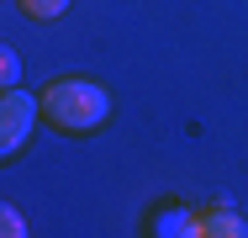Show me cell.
Returning <instances> with one entry per match:
<instances>
[{
    "mask_svg": "<svg viewBox=\"0 0 248 238\" xmlns=\"http://www.w3.org/2000/svg\"><path fill=\"white\" fill-rule=\"evenodd\" d=\"M248 222L232 212V206H211V212H201V238H243Z\"/></svg>",
    "mask_w": 248,
    "mask_h": 238,
    "instance_id": "obj_3",
    "label": "cell"
},
{
    "mask_svg": "<svg viewBox=\"0 0 248 238\" xmlns=\"http://www.w3.org/2000/svg\"><path fill=\"white\" fill-rule=\"evenodd\" d=\"M153 233H164V238H201V212H164L158 222H153Z\"/></svg>",
    "mask_w": 248,
    "mask_h": 238,
    "instance_id": "obj_4",
    "label": "cell"
},
{
    "mask_svg": "<svg viewBox=\"0 0 248 238\" xmlns=\"http://www.w3.org/2000/svg\"><path fill=\"white\" fill-rule=\"evenodd\" d=\"M37 117H43V95H32V90H5L0 95V153L5 159L27 148Z\"/></svg>",
    "mask_w": 248,
    "mask_h": 238,
    "instance_id": "obj_2",
    "label": "cell"
},
{
    "mask_svg": "<svg viewBox=\"0 0 248 238\" xmlns=\"http://www.w3.org/2000/svg\"><path fill=\"white\" fill-rule=\"evenodd\" d=\"M43 117L58 133H90L111 117V90L95 80H53L43 90Z\"/></svg>",
    "mask_w": 248,
    "mask_h": 238,
    "instance_id": "obj_1",
    "label": "cell"
},
{
    "mask_svg": "<svg viewBox=\"0 0 248 238\" xmlns=\"http://www.w3.org/2000/svg\"><path fill=\"white\" fill-rule=\"evenodd\" d=\"M0 222H5V238H21V233H27V228H21V212H16V206H5V212H0Z\"/></svg>",
    "mask_w": 248,
    "mask_h": 238,
    "instance_id": "obj_7",
    "label": "cell"
},
{
    "mask_svg": "<svg viewBox=\"0 0 248 238\" xmlns=\"http://www.w3.org/2000/svg\"><path fill=\"white\" fill-rule=\"evenodd\" d=\"M16 80H21V58L5 48V53H0V85H5V90H16Z\"/></svg>",
    "mask_w": 248,
    "mask_h": 238,
    "instance_id": "obj_6",
    "label": "cell"
},
{
    "mask_svg": "<svg viewBox=\"0 0 248 238\" xmlns=\"http://www.w3.org/2000/svg\"><path fill=\"white\" fill-rule=\"evenodd\" d=\"M74 0H21V11L27 16H37V21H53V16H63Z\"/></svg>",
    "mask_w": 248,
    "mask_h": 238,
    "instance_id": "obj_5",
    "label": "cell"
}]
</instances>
